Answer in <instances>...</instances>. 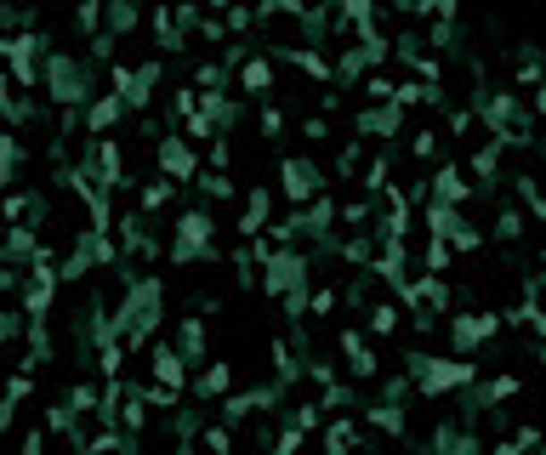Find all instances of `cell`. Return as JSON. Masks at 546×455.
Wrapping results in <instances>:
<instances>
[{
    "label": "cell",
    "mask_w": 546,
    "mask_h": 455,
    "mask_svg": "<svg viewBox=\"0 0 546 455\" xmlns=\"http://www.w3.org/2000/svg\"><path fill=\"white\" fill-rule=\"evenodd\" d=\"M501 313H461L456 324H449V341H456V348L466 353V348H478V341H490L495 331H501Z\"/></svg>",
    "instance_id": "6da1fadb"
},
{
    "label": "cell",
    "mask_w": 546,
    "mask_h": 455,
    "mask_svg": "<svg viewBox=\"0 0 546 455\" xmlns=\"http://www.w3.org/2000/svg\"><path fill=\"white\" fill-rule=\"evenodd\" d=\"M319 188H324V171L314 160H285V194L290 199H302V206H307Z\"/></svg>",
    "instance_id": "7a4b0ae2"
},
{
    "label": "cell",
    "mask_w": 546,
    "mask_h": 455,
    "mask_svg": "<svg viewBox=\"0 0 546 455\" xmlns=\"http://www.w3.org/2000/svg\"><path fill=\"white\" fill-rule=\"evenodd\" d=\"M160 171H165V182H189L194 171H199V160H194L189 143H177V137H171V143H160Z\"/></svg>",
    "instance_id": "3957f363"
},
{
    "label": "cell",
    "mask_w": 546,
    "mask_h": 455,
    "mask_svg": "<svg viewBox=\"0 0 546 455\" xmlns=\"http://www.w3.org/2000/svg\"><path fill=\"white\" fill-rule=\"evenodd\" d=\"M466 194H473V188H466V177H461L456 165H444L439 177H433V206H461Z\"/></svg>",
    "instance_id": "277c9868"
},
{
    "label": "cell",
    "mask_w": 546,
    "mask_h": 455,
    "mask_svg": "<svg viewBox=\"0 0 546 455\" xmlns=\"http://www.w3.org/2000/svg\"><path fill=\"white\" fill-rule=\"evenodd\" d=\"M341 353H348L353 375H376V353L365 348V336H358V331H341Z\"/></svg>",
    "instance_id": "5b68a950"
},
{
    "label": "cell",
    "mask_w": 546,
    "mask_h": 455,
    "mask_svg": "<svg viewBox=\"0 0 546 455\" xmlns=\"http://www.w3.org/2000/svg\"><path fill=\"white\" fill-rule=\"evenodd\" d=\"M154 375H160V387H182V382H189V365H182L177 348H160V353H154Z\"/></svg>",
    "instance_id": "8992f818"
},
{
    "label": "cell",
    "mask_w": 546,
    "mask_h": 455,
    "mask_svg": "<svg viewBox=\"0 0 546 455\" xmlns=\"http://www.w3.org/2000/svg\"><path fill=\"white\" fill-rule=\"evenodd\" d=\"M239 86L251 91V97H262V91L273 86V57H251V63L239 69Z\"/></svg>",
    "instance_id": "52a82bcc"
},
{
    "label": "cell",
    "mask_w": 546,
    "mask_h": 455,
    "mask_svg": "<svg viewBox=\"0 0 546 455\" xmlns=\"http://www.w3.org/2000/svg\"><path fill=\"white\" fill-rule=\"evenodd\" d=\"M120 108H126V103H120V97H103V103H91V114H86V125H91V131H108V125L120 120Z\"/></svg>",
    "instance_id": "ba28073f"
},
{
    "label": "cell",
    "mask_w": 546,
    "mask_h": 455,
    "mask_svg": "<svg viewBox=\"0 0 546 455\" xmlns=\"http://www.w3.org/2000/svg\"><path fill=\"white\" fill-rule=\"evenodd\" d=\"M370 331H376V336H393V331H399V308H393V302H376V308H370Z\"/></svg>",
    "instance_id": "9c48e42d"
},
{
    "label": "cell",
    "mask_w": 546,
    "mask_h": 455,
    "mask_svg": "<svg viewBox=\"0 0 546 455\" xmlns=\"http://www.w3.org/2000/svg\"><path fill=\"white\" fill-rule=\"evenodd\" d=\"M228 382H233V370H228V365H211L206 375H199V393L216 399V393H228Z\"/></svg>",
    "instance_id": "30bf717a"
},
{
    "label": "cell",
    "mask_w": 546,
    "mask_h": 455,
    "mask_svg": "<svg viewBox=\"0 0 546 455\" xmlns=\"http://www.w3.org/2000/svg\"><path fill=\"white\" fill-rule=\"evenodd\" d=\"M177 348H182V353H189V358H194L199 348H206V331H199V324H194V319H182V331H177Z\"/></svg>",
    "instance_id": "8fae6325"
},
{
    "label": "cell",
    "mask_w": 546,
    "mask_h": 455,
    "mask_svg": "<svg viewBox=\"0 0 546 455\" xmlns=\"http://www.w3.org/2000/svg\"><path fill=\"white\" fill-rule=\"evenodd\" d=\"M199 188H206L211 199H228V194H233V182L223 177V171H206V177H199Z\"/></svg>",
    "instance_id": "7c38bea8"
},
{
    "label": "cell",
    "mask_w": 546,
    "mask_h": 455,
    "mask_svg": "<svg viewBox=\"0 0 546 455\" xmlns=\"http://www.w3.org/2000/svg\"><path fill=\"white\" fill-rule=\"evenodd\" d=\"M433 148H439V131H416V137H410V154H416V160H433Z\"/></svg>",
    "instance_id": "4fadbf2b"
},
{
    "label": "cell",
    "mask_w": 546,
    "mask_h": 455,
    "mask_svg": "<svg viewBox=\"0 0 546 455\" xmlns=\"http://www.w3.org/2000/svg\"><path fill=\"white\" fill-rule=\"evenodd\" d=\"M495 233H501V240H518V233H524V216H518V211H501V216H495Z\"/></svg>",
    "instance_id": "5bb4252c"
},
{
    "label": "cell",
    "mask_w": 546,
    "mask_h": 455,
    "mask_svg": "<svg viewBox=\"0 0 546 455\" xmlns=\"http://www.w3.org/2000/svg\"><path fill=\"white\" fill-rule=\"evenodd\" d=\"M490 399L501 404V399H518V375H495L490 382Z\"/></svg>",
    "instance_id": "9a60e30c"
},
{
    "label": "cell",
    "mask_w": 546,
    "mask_h": 455,
    "mask_svg": "<svg viewBox=\"0 0 546 455\" xmlns=\"http://www.w3.org/2000/svg\"><path fill=\"white\" fill-rule=\"evenodd\" d=\"M206 450H211V455H228V450H233L228 427H211V433H206Z\"/></svg>",
    "instance_id": "2e32d148"
},
{
    "label": "cell",
    "mask_w": 546,
    "mask_h": 455,
    "mask_svg": "<svg viewBox=\"0 0 546 455\" xmlns=\"http://www.w3.org/2000/svg\"><path fill=\"white\" fill-rule=\"evenodd\" d=\"M262 137H279V131H285V114H279V108H262Z\"/></svg>",
    "instance_id": "e0dca14e"
},
{
    "label": "cell",
    "mask_w": 546,
    "mask_h": 455,
    "mask_svg": "<svg viewBox=\"0 0 546 455\" xmlns=\"http://www.w3.org/2000/svg\"><path fill=\"white\" fill-rule=\"evenodd\" d=\"M302 137H314V143H324V137H331V120H307V125H302Z\"/></svg>",
    "instance_id": "ac0fdd59"
},
{
    "label": "cell",
    "mask_w": 546,
    "mask_h": 455,
    "mask_svg": "<svg viewBox=\"0 0 546 455\" xmlns=\"http://www.w3.org/2000/svg\"><path fill=\"white\" fill-rule=\"evenodd\" d=\"M18 331H23V319H0V348H6V341L18 336Z\"/></svg>",
    "instance_id": "d6986e66"
},
{
    "label": "cell",
    "mask_w": 546,
    "mask_h": 455,
    "mask_svg": "<svg viewBox=\"0 0 546 455\" xmlns=\"http://www.w3.org/2000/svg\"><path fill=\"white\" fill-rule=\"evenodd\" d=\"M12 410H18V404H12V399H0V433L12 427Z\"/></svg>",
    "instance_id": "ffe728a7"
},
{
    "label": "cell",
    "mask_w": 546,
    "mask_h": 455,
    "mask_svg": "<svg viewBox=\"0 0 546 455\" xmlns=\"http://www.w3.org/2000/svg\"><path fill=\"white\" fill-rule=\"evenodd\" d=\"M206 6H211V12H228V6H233V0H206Z\"/></svg>",
    "instance_id": "44dd1931"
}]
</instances>
